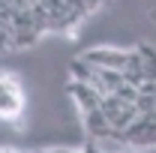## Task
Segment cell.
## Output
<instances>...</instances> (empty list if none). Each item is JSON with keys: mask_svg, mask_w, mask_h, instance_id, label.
Masks as SVG:
<instances>
[{"mask_svg": "<svg viewBox=\"0 0 156 153\" xmlns=\"http://www.w3.org/2000/svg\"><path fill=\"white\" fill-rule=\"evenodd\" d=\"M84 63L96 66V69H114V72H123L126 60H129V51H120V48H87L84 54H78Z\"/></svg>", "mask_w": 156, "mask_h": 153, "instance_id": "obj_2", "label": "cell"}, {"mask_svg": "<svg viewBox=\"0 0 156 153\" xmlns=\"http://www.w3.org/2000/svg\"><path fill=\"white\" fill-rule=\"evenodd\" d=\"M138 54H141V69H144V81H156V48L153 45H138Z\"/></svg>", "mask_w": 156, "mask_h": 153, "instance_id": "obj_4", "label": "cell"}, {"mask_svg": "<svg viewBox=\"0 0 156 153\" xmlns=\"http://www.w3.org/2000/svg\"><path fill=\"white\" fill-rule=\"evenodd\" d=\"M84 117V129H87V135H90V141H99V138H108V135H114V129H111V123H108V117L102 114V111H87Z\"/></svg>", "mask_w": 156, "mask_h": 153, "instance_id": "obj_3", "label": "cell"}, {"mask_svg": "<svg viewBox=\"0 0 156 153\" xmlns=\"http://www.w3.org/2000/svg\"><path fill=\"white\" fill-rule=\"evenodd\" d=\"M0 153H18V150H12V147H0Z\"/></svg>", "mask_w": 156, "mask_h": 153, "instance_id": "obj_5", "label": "cell"}, {"mask_svg": "<svg viewBox=\"0 0 156 153\" xmlns=\"http://www.w3.org/2000/svg\"><path fill=\"white\" fill-rule=\"evenodd\" d=\"M24 114V90L15 72L0 69V120H18Z\"/></svg>", "mask_w": 156, "mask_h": 153, "instance_id": "obj_1", "label": "cell"}]
</instances>
